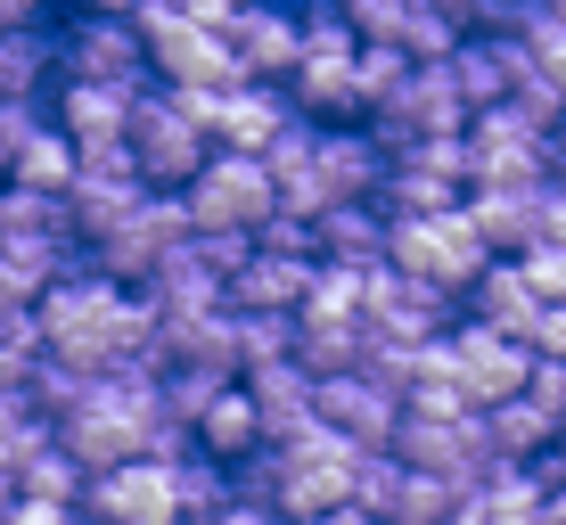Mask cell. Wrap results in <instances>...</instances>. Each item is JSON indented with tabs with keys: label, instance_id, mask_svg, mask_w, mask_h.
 Returning a JSON list of instances; mask_svg holds the SVG:
<instances>
[{
	"label": "cell",
	"instance_id": "cell-1",
	"mask_svg": "<svg viewBox=\"0 0 566 525\" xmlns=\"http://www.w3.org/2000/svg\"><path fill=\"white\" fill-rule=\"evenodd\" d=\"M312 124H361V33L354 9H304V66L287 83Z\"/></svg>",
	"mask_w": 566,
	"mask_h": 525
},
{
	"label": "cell",
	"instance_id": "cell-2",
	"mask_svg": "<svg viewBox=\"0 0 566 525\" xmlns=\"http://www.w3.org/2000/svg\"><path fill=\"white\" fill-rule=\"evenodd\" d=\"M57 66H66V83H107V91H132V99L156 91V57L140 42V25H132V9L57 17Z\"/></svg>",
	"mask_w": 566,
	"mask_h": 525
},
{
	"label": "cell",
	"instance_id": "cell-3",
	"mask_svg": "<svg viewBox=\"0 0 566 525\" xmlns=\"http://www.w3.org/2000/svg\"><path fill=\"white\" fill-rule=\"evenodd\" d=\"M132 157H140V181L156 189V198H189V189H198V172L222 157V148H213L206 132L181 115V99L156 83L148 99H140V115H132Z\"/></svg>",
	"mask_w": 566,
	"mask_h": 525
},
{
	"label": "cell",
	"instance_id": "cell-4",
	"mask_svg": "<svg viewBox=\"0 0 566 525\" xmlns=\"http://www.w3.org/2000/svg\"><path fill=\"white\" fill-rule=\"evenodd\" d=\"M386 263H402L411 280L443 287V296H468V287H476L501 255L484 246V230L468 222V206H460V213H443V222H395V246H386Z\"/></svg>",
	"mask_w": 566,
	"mask_h": 525
},
{
	"label": "cell",
	"instance_id": "cell-5",
	"mask_svg": "<svg viewBox=\"0 0 566 525\" xmlns=\"http://www.w3.org/2000/svg\"><path fill=\"white\" fill-rule=\"evenodd\" d=\"M189 213H198V230H222V239H255V230L280 213V181H271L263 157H213L198 172V189H189Z\"/></svg>",
	"mask_w": 566,
	"mask_h": 525
},
{
	"label": "cell",
	"instance_id": "cell-6",
	"mask_svg": "<svg viewBox=\"0 0 566 525\" xmlns=\"http://www.w3.org/2000/svg\"><path fill=\"white\" fill-rule=\"evenodd\" d=\"M452 361H460V386H468V402H476V411L517 402L525 386H534V369H542L525 337H501V328H484V321H460V328H452Z\"/></svg>",
	"mask_w": 566,
	"mask_h": 525
},
{
	"label": "cell",
	"instance_id": "cell-7",
	"mask_svg": "<svg viewBox=\"0 0 566 525\" xmlns=\"http://www.w3.org/2000/svg\"><path fill=\"white\" fill-rule=\"evenodd\" d=\"M83 510L99 525H189L181 517V469H165V460H132L115 476H91Z\"/></svg>",
	"mask_w": 566,
	"mask_h": 525
},
{
	"label": "cell",
	"instance_id": "cell-8",
	"mask_svg": "<svg viewBox=\"0 0 566 525\" xmlns=\"http://www.w3.org/2000/svg\"><path fill=\"white\" fill-rule=\"evenodd\" d=\"M321 172H328V189H337V206H378L386 181H395V157L378 148L369 124H328L321 132Z\"/></svg>",
	"mask_w": 566,
	"mask_h": 525
},
{
	"label": "cell",
	"instance_id": "cell-9",
	"mask_svg": "<svg viewBox=\"0 0 566 525\" xmlns=\"http://www.w3.org/2000/svg\"><path fill=\"white\" fill-rule=\"evenodd\" d=\"M230 50H239L247 83H296V66H304V9H247L239 33H230Z\"/></svg>",
	"mask_w": 566,
	"mask_h": 525
},
{
	"label": "cell",
	"instance_id": "cell-10",
	"mask_svg": "<svg viewBox=\"0 0 566 525\" xmlns=\"http://www.w3.org/2000/svg\"><path fill=\"white\" fill-rule=\"evenodd\" d=\"M247 395H255V411H263V435L280 443H304L312 427H321V378H312L304 361H280V369H255L247 378Z\"/></svg>",
	"mask_w": 566,
	"mask_h": 525
},
{
	"label": "cell",
	"instance_id": "cell-11",
	"mask_svg": "<svg viewBox=\"0 0 566 525\" xmlns=\"http://www.w3.org/2000/svg\"><path fill=\"white\" fill-rule=\"evenodd\" d=\"M132 115H140V99H132V91H107V83H57V99H50V124L66 132L74 148L132 140Z\"/></svg>",
	"mask_w": 566,
	"mask_h": 525
},
{
	"label": "cell",
	"instance_id": "cell-12",
	"mask_svg": "<svg viewBox=\"0 0 566 525\" xmlns=\"http://www.w3.org/2000/svg\"><path fill=\"white\" fill-rule=\"evenodd\" d=\"M296 115L304 107L287 99V83H239L222 99V148L230 157H271V140H280Z\"/></svg>",
	"mask_w": 566,
	"mask_h": 525
},
{
	"label": "cell",
	"instance_id": "cell-13",
	"mask_svg": "<svg viewBox=\"0 0 566 525\" xmlns=\"http://www.w3.org/2000/svg\"><path fill=\"white\" fill-rule=\"evenodd\" d=\"M148 198H156V189L140 181V172H83L66 206H74V230H83V246H99V239H115V230H124Z\"/></svg>",
	"mask_w": 566,
	"mask_h": 525
},
{
	"label": "cell",
	"instance_id": "cell-14",
	"mask_svg": "<svg viewBox=\"0 0 566 525\" xmlns=\"http://www.w3.org/2000/svg\"><path fill=\"white\" fill-rule=\"evenodd\" d=\"M312 280H321V263H287V255H263L230 280V313H304Z\"/></svg>",
	"mask_w": 566,
	"mask_h": 525
},
{
	"label": "cell",
	"instance_id": "cell-15",
	"mask_svg": "<svg viewBox=\"0 0 566 525\" xmlns=\"http://www.w3.org/2000/svg\"><path fill=\"white\" fill-rule=\"evenodd\" d=\"M263 443H271V435H263V411H255V395H247V386H230V395L206 411V427H198V452H206V460H222V469L255 460Z\"/></svg>",
	"mask_w": 566,
	"mask_h": 525
},
{
	"label": "cell",
	"instance_id": "cell-16",
	"mask_svg": "<svg viewBox=\"0 0 566 525\" xmlns=\"http://www.w3.org/2000/svg\"><path fill=\"white\" fill-rule=\"evenodd\" d=\"M484 427H493V452H501V469H542L551 460V443L566 435V427L542 411V402H501V411H484Z\"/></svg>",
	"mask_w": 566,
	"mask_h": 525
},
{
	"label": "cell",
	"instance_id": "cell-17",
	"mask_svg": "<svg viewBox=\"0 0 566 525\" xmlns=\"http://www.w3.org/2000/svg\"><path fill=\"white\" fill-rule=\"evenodd\" d=\"M386 246H395V222H386V206H337L321 222V263H386Z\"/></svg>",
	"mask_w": 566,
	"mask_h": 525
},
{
	"label": "cell",
	"instance_id": "cell-18",
	"mask_svg": "<svg viewBox=\"0 0 566 525\" xmlns=\"http://www.w3.org/2000/svg\"><path fill=\"white\" fill-rule=\"evenodd\" d=\"M542 313V296L525 287V271L517 263H493L476 287H468V321H484V328H501V337H525Z\"/></svg>",
	"mask_w": 566,
	"mask_h": 525
},
{
	"label": "cell",
	"instance_id": "cell-19",
	"mask_svg": "<svg viewBox=\"0 0 566 525\" xmlns=\"http://www.w3.org/2000/svg\"><path fill=\"white\" fill-rule=\"evenodd\" d=\"M9 181L33 189V198H74V181H83V148H74L57 124H42V132L25 140V157H17Z\"/></svg>",
	"mask_w": 566,
	"mask_h": 525
},
{
	"label": "cell",
	"instance_id": "cell-20",
	"mask_svg": "<svg viewBox=\"0 0 566 525\" xmlns=\"http://www.w3.org/2000/svg\"><path fill=\"white\" fill-rule=\"evenodd\" d=\"M304 345H296V361L312 369V378H354V369L369 361V321H304Z\"/></svg>",
	"mask_w": 566,
	"mask_h": 525
},
{
	"label": "cell",
	"instance_id": "cell-21",
	"mask_svg": "<svg viewBox=\"0 0 566 525\" xmlns=\"http://www.w3.org/2000/svg\"><path fill=\"white\" fill-rule=\"evenodd\" d=\"M468 222L484 230L501 263H517L525 246H542V198H468Z\"/></svg>",
	"mask_w": 566,
	"mask_h": 525
},
{
	"label": "cell",
	"instance_id": "cell-22",
	"mask_svg": "<svg viewBox=\"0 0 566 525\" xmlns=\"http://www.w3.org/2000/svg\"><path fill=\"white\" fill-rule=\"evenodd\" d=\"M0 239H83V230L66 198H33V189L0 181Z\"/></svg>",
	"mask_w": 566,
	"mask_h": 525
},
{
	"label": "cell",
	"instance_id": "cell-23",
	"mask_svg": "<svg viewBox=\"0 0 566 525\" xmlns=\"http://www.w3.org/2000/svg\"><path fill=\"white\" fill-rule=\"evenodd\" d=\"M17 484H25V501H50V510H83V501H91V469L66 452V443H50Z\"/></svg>",
	"mask_w": 566,
	"mask_h": 525
},
{
	"label": "cell",
	"instance_id": "cell-24",
	"mask_svg": "<svg viewBox=\"0 0 566 525\" xmlns=\"http://www.w3.org/2000/svg\"><path fill=\"white\" fill-rule=\"evenodd\" d=\"M296 345H304L296 313H239V361H247V378H255V369L296 361Z\"/></svg>",
	"mask_w": 566,
	"mask_h": 525
},
{
	"label": "cell",
	"instance_id": "cell-25",
	"mask_svg": "<svg viewBox=\"0 0 566 525\" xmlns=\"http://www.w3.org/2000/svg\"><path fill=\"white\" fill-rule=\"evenodd\" d=\"M304 321H369V271L321 263V280H312V296H304Z\"/></svg>",
	"mask_w": 566,
	"mask_h": 525
},
{
	"label": "cell",
	"instance_id": "cell-26",
	"mask_svg": "<svg viewBox=\"0 0 566 525\" xmlns=\"http://www.w3.org/2000/svg\"><path fill=\"white\" fill-rule=\"evenodd\" d=\"M230 501H239L230 469H222V460H206V452H189V460H181V517H189V525H222Z\"/></svg>",
	"mask_w": 566,
	"mask_h": 525
},
{
	"label": "cell",
	"instance_id": "cell-27",
	"mask_svg": "<svg viewBox=\"0 0 566 525\" xmlns=\"http://www.w3.org/2000/svg\"><path fill=\"white\" fill-rule=\"evenodd\" d=\"M230 386H247V378H222V369H172V378H165V419L198 435V427H206V411L230 395Z\"/></svg>",
	"mask_w": 566,
	"mask_h": 525
},
{
	"label": "cell",
	"instance_id": "cell-28",
	"mask_svg": "<svg viewBox=\"0 0 566 525\" xmlns=\"http://www.w3.org/2000/svg\"><path fill=\"white\" fill-rule=\"evenodd\" d=\"M255 246L263 255H287V263H321V230L296 222V213H271V222L255 230Z\"/></svg>",
	"mask_w": 566,
	"mask_h": 525
},
{
	"label": "cell",
	"instance_id": "cell-29",
	"mask_svg": "<svg viewBox=\"0 0 566 525\" xmlns=\"http://www.w3.org/2000/svg\"><path fill=\"white\" fill-rule=\"evenodd\" d=\"M517 271H525V287H534L542 304H566V246H551V239H542V246H525Z\"/></svg>",
	"mask_w": 566,
	"mask_h": 525
},
{
	"label": "cell",
	"instance_id": "cell-30",
	"mask_svg": "<svg viewBox=\"0 0 566 525\" xmlns=\"http://www.w3.org/2000/svg\"><path fill=\"white\" fill-rule=\"evenodd\" d=\"M42 124H50V107H9V99H0V181L17 172V157H25V140Z\"/></svg>",
	"mask_w": 566,
	"mask_h": 525
},
{
	"label": "cell",
	"instance_id": "cell-31",
	"mask_svg": "<svg viewBox=\"0 0 566 525\" xmlns=\"http://www.w3.org/2000/svg\"><path fill=\"white\" fill-rule=\"evenodd\" d=\"M402 165H419V172H436V181H460L468 189V132H460V140H419Z\"/></svg>",
	"mask_w": 566,
	"mask_h": 525
},
{
	"label": "cell",
	"instance_id": "cell-32",
	"mask_svg": "<svg viewBox=\"0 0 566 525\" xmlns=\"http://www.w3.org/2000/svg\"><path fill=\"white\" fill-rule=\"evenodd\" d=\"M525 345H534V361H566V304H542L534 328H525Z\"/></svg>",
	"mask_w": 566,
	"mask_h": 525
},
{
	"label": "cell",
	"instance_id": "cell-33",
	"mask_svg": "<svg viewBox=\"0 0 566 525\" xmlns=\"http://www.w3.org/2000/svg\"><path fill=\"white\" fill-rule=\"evenodd\" d=\"M525 402H542L551 419H566V361H542L534 386H525Z\"/></svg>",
	"mask_w": 566,
	"mask_h": 525
},
{
	"label": "cell",
	"instance_id": "cell-34",
	"mask_svg": "<svg viewBox=\"0 0 566 525\" xmlns=\"http://www.w3.org/2000/svg\"><path fill=\"white\" fill-rule=\"evenodd\" d=\"M57 17L42 9V0H0V42H9V33H50Z\"/></svg>",
	"mask_w": 566,
	"mask_h": 525
},
{
	"label": "cell",
	"instance_id": "cell-35",
	"mask_svg": "<svg viewBox=\"0 0 566 525\" xmlns=\"http://www.w3.org/2000/svg\"><path fill=\"white\" fill-rule=\"evenodd\" d=\"M542 239H551V246H566V181H551V189H542Z\"/></svg>",
	"mask_w": 566,
	"mask_h": 525
},
{
	"label": "cell",
	"instance_id": "cell-36",
	"mask_svg": "<svg viewBox=\"0 0 566 525\" xmlns=\"http://www.w3.org/2000/svg\"><path fill=\"white\" fill-rule=\"evenodd\" d=\"M17 313H33V296L17 287V271H9V255H0V328H9Z\"/></svg>",
	"mask_w": 566,
	"mask_h": 525
},
{
	"label": "cell",
	"instance_id": "cell-37",
	"mask_svg": "<svg viewBox=\"0 0 566 525\" xmlns=\"http://www.w3.org/2000/svg\"><path fill=\"white\" fill-rule=\"evenodd\" d=\"M222 525H287V517H280V510H255V501H230Z\"/></svg>",
	"mask_w": 566,
	"mask_h": 525
},
{
	"label": "cell",
	"instance_id": "cell-38",
	"mask_svg": "<svg viewBox=\"0 0 566 525\" xmlns=\"http://www.w3.org/2000/svg\"><path fill=\"white\" fill-rule=\"evenodd\" d=\"M534 476H542V484H551V493H566V435L551 443V460H542V469H534Z\"/></svg>",
	"mask_w": 566,
	"mask_h": 525
},
{
	"label": "cell",
	"instance_id": "cell-39",
	"mask_svg": "<svg viewBox=\"0 0 566 525\" xmlns=\"http://www.w3.org/2000/svg\"><path fill=\"white\" fill-rule=\"evenodd\" d=\"M17 510H25V484H17L9 469H0V525H17Z\"/></svg>",
	"mask_w": 566,
	"mask_h": 525
},
{
	"label": "cell",
	"instance_id": "cell-40",
	"mask_svg": "<svg viewBox=\"0 0 566 525\" xmlns=\"http://www.w3.org/2000/svg\"><path fill=\"white\" fill-rule=\"evenodd\" d=\"M74 510H50V501H25V510H17V525H66Z\"/></svg>",
	"mask_w": 566,
	"mask_h": 525
},
{
	"label": "cell",
	"instance_id": "cell-41",
	"mask_svg": "<svg viewBox=\"0 0 566 525\" xmlns=\"http://www.w3.org/2000/svg\"><path fill=\"white\" fill-rule=\"evenodd\" d=\"M312 525H378L369 510H328V517H312Z\"/></svg>",
	"mask_w": 566,
	"mask_h": 525
},
{
	"label": "cell",
	"instance_id": "cell-42",
	"mask_svg": "<svg viewBox=\"0 0 566 525\" xmlns=\"http://www.w3.org/2000/svg\"><path fill=\"white\" fill-rule=\"evenodd\" d=\"M542 525H566V493H551V501H542Z\"/></svg>",
	"mask_w": 566,
	"mask_h": 525
},
{
	"label": "cell",
	"instance_id": "cell-43",
	"mask_svg": "<svg viewBox=\"0 0 566 525\" xmlns=\"http://www.w3.org/2000/svg\"><path fill=\"white\" fill-rule=\"evenodd\" d=\"M66 525H99V517H91V510H74V517H66Z\"/></svg>",
	"mask_w": 566,
	"mask_h": 525
},
{
	"label": "cell",
	"instance_id": "cell-44",
	"mask_svg": "<svg viewBox=\"0 0 566 525\" xmlns=\"http://www.w3.org/2000/svg\"><path fill=\"white\" fill-rule=\"evenodd\" d=\"M558 9H566V0H558Z\"/></svg>",
	"mask_w": 566,
	"mask_h": 525
},
{
	"label": "cell",
	"instance_id": "cell-45",
	"mask_svg": "<svg viewBox=\"0 0 566 525\" xmlns=\"http://www.w3.org/2000/svg\"><path fill=\"white\" fill-rule=\"evenodd\" d=\"M558 427H566V419H558Z\"/></svg>",
	"mask_w": 566,
	"mask_h": 525
}]
</instances>
